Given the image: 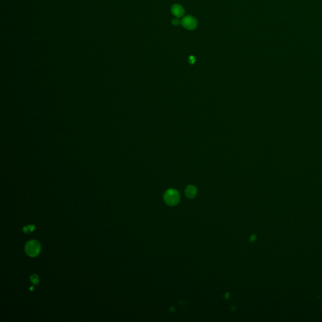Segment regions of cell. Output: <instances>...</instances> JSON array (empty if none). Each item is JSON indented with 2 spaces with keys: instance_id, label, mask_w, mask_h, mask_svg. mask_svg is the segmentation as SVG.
Returning a JSON list of instances; mask_svg holds the SVG:
<instances>
[{
  "instance_id": "cell-1",
  "label": "cell",
  "mask_w": 322,
  "mask_h": 322,
  "mask_svg": "<svg viewBox=\"0 0 322 322\" xmlns=\"http://www.w3.org/2000/svg\"><path fill=\"white\" fill-rule=\"evenodd\" d=\"M164 200L169 206H175L179 202L180 194L174 189H167L164 194Z\"/></svg>"
},
{
  "instance_id": "cell-2",
  "label": "cell",
  "mask_w": 322,
  "mask_h": 322,
  "mask_svg": "<svg viewBox=\"0 0 322 322\" xmlns=\"http://www.w3.org/2000/svg\"><path fill=\"white\" fill-rule=\"evenodd\" d=\"M40 251V245L36 240H30L25 245V252L28 256L35 257Z\"/></svg>"
},
{
  "instance_id": "cell-3",
  "label": "cell",
  "mask_w": 322,
  "mask_h": 322,
  "mask_svg": "<svg viewBox=\"0 0 322 322\" xmlns=\"http://www.w3.org/2000/svg\"><path fill=\"white\" fill-rule=\"evenodd\" d=\"M181 25L189 30H194L197 27L198 22L196 18L190 15L186 16L181 21Z\"/></svg>"
},
{
  "instance_id": "cell-4",
  "label": "cell",
  "mask_w": 322,
  "mask_h": 322,
  "mask_svg": "<svg viewBox=\"0 0 322 322\" xmlns=\"http://www.w3.org/2000/svg\"><path fill=\"white\" fill-rule=\"evenodd\" d=\"M185 9L179 4L173 5L171 7V13L177 18H181L185 15Z\"/></svg>"
},
{
  "instance_id": "cell-5",
  "label": "cell",
  "mask_w": 322,
  "mask_h": 322,
  "mask_svg": "<svg viewBox=\"0 0 322 322\" xmlns=\"http://www.w3.org/2000/svg\"><path fill=\"white\" fill-rule=\"evenodd\" d=\"M185 194L187 198H193L196 196L197 194V189L195 186L193 185H189L186 187L185 189Z\"/></svg>"
},
{
  "instance_id": "cell-6",
  "label": "cell",
  "mask_w": 322,
  "mask_h": 322,
  "mask_svg": "<svg viewBox=\"0 0 322 322\" xmlns=\"http://www.w3.org/2000/svg\"><path fill=\"white\" fill-rule=\"evenodd\" d=\"M34 229H35V226L34 225H28V226H25V227L23 228V232H24V233H27V234H28V233L33 232L34 230Z\"/></svg>"
},
{
  "instance_id": "cell-7",
  "label": "cell",
  "mask_w": 322,
  "mask_h": 322,
  "mask_svg": "<svg viewBox=\"0 0 322 322\" xmlns=\"http://www.w3.org/2000/svg\"><path fill=\"white\" fill-rule=\"evenodd\" d=\"M30 280L31 281L33 282V284H38V282H39V279H38V275L36 274H34L32 276H31L30 277Z\"/></svg>"
},
{
  "instance_id": "cell-8",
  "label": "cell",
  "mask_w": 322,
  "mask_h": 322,
  "mask_svg": "<svg viewBox=\"0 0 322 322\" xmlns=\"http://www.w3.org/2000/svg\"><path fill=\"white\" fill-rule=\"evenodd\" d=\"M195 61H196V58L194 57V56L191 55V56H190V57H189V62L190 64H194V62H195Z\"/></svg>"
},
{
  "instance_id": "cell-9",
  "label": "cell",
  "mask_w": 322,
  "mask_h": 322,
  "mask_svg": "<svg viewBox=\"0 0 322 322\" xmlns=\"http://www.w3.org/2000/svg\"><path fill=\"white\" fill-rule=\"evenodd\" d=\"M172 23L173 25L177 26V25H178L179 24V21L178 19H174V20H173L172 21Z\"/></svg>"
},
{
  "instance_id": "cell-10",
  "label": "cell",
  "mask_w": 322,
  "mask_h": 322,
  "mask_svg": "<svg viewBox=\"0 0 322 322\" xmlns=\"http://www.w3.org/2000/svg\"><path fill=\"white\" fill-rule=\"evenodd\" d=\"M33 286H32V287H31V288H30V291H33Z\"/></svg>"
}]
</instances>
